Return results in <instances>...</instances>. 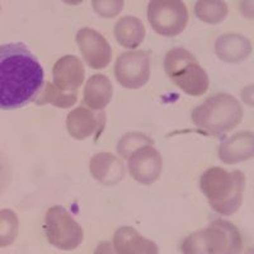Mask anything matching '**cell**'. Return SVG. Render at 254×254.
I'll return each instance as SVG.
<instances>
[{
	"mask_svg": "<svg viewBox=\"0 0 254 254\" xmlns=\"http://www.w3.org/2000/svg\"><path fill=\"white\" fill-rule=\"evenodd\" d=\"M44 78L40 61L26 45H0V110H17L35 102Z\"/></svg>",
	"mask_w": 254,
	"mask_h": 254,
	"instance_id": "6da1fadb",
	"label": "cell"
},
{
	"mask_svg": "<svg viewBox=\"0 0 254 254\" xmlns=\"http://www.w3.org/2000/svg\"><path fill=\"white\" fill-rule=\"evenodd\" d=\"M247 178L242 171H226L221 167H212L199 178L201 192L208 205L216 214L231 216L243 205Z\"/></svg>",
	"mask_w": 254,
	"mask_h": 254,
	"instance_id": "7a4b0ae2",
	"label": "cell"
},
{
	"mask_svg": "<svg viewBox=\"0 0 254 254\" xmlns=\"http://www.w3.org/2000/svg\"><path fill=\"white\" fill-rule=\"evenodd\" d=\"M244 110L239 99L228 93L211 95L192 111V121L201 132L221 136L234 130L243 121Z\"/></svg>",
	"mask_w": 254,
	"mask_h": 254,
	"instance_id": "3957f363",
	"label": "cell"
},
{
	"mask_svg": "<svg viewBox=\"0 0 254 254\" xmlns=\"http://www.w3.org/2000/svg\"><path fill=\"white\" fill-rule=\"evenodd\" d=\"M164 70L179 89L193 97L205 94L210 87V78L197 63L192 52L176 47L165 54Z\"/></svg>",
	"mask_w": 254,
	"mask_h": 254,
	"instance_id": "277c9868",
	"label": "cell"
},
{
	"mask_svg": "<svg viewBox=\"0 0 254 254\" xmlns=\"http://www.w3.org/2000/svg\"><path fill=\"white\" fill-rule=\"evenodd\" d=\"M45 234L52 247L64 252L75 251L84 240V231L64 206L56 205L45 215Z\"/></svg>",
	"mask_w": 254,
	"mask_h": 254,
	"instance_id": "5b68a950",
	"label": "cell"
},
{
	"mask_svg": "<svg viewBox=\"0 0 254 254\" xmlns=\"http://www.w3.org/2000/svg\"><path fill=\"white\" fill-rule=\"evenodd\" d=\"M147 20L158 35L176 37L187 27V6L182 0H150L147 4Z\"/></svg>",
	"mask_w": 254,
	"mask_h": 254,
	"instance_id": "8992f818",
	"label": "cell"
},
{
	"mask_svg": "<svg viewBox=\"0 0 254 254\" xmlns=\"http://www.w3.org/2000/svg\"><path fill=\"white\" fill-rule=\"evenodd\" d=\"M150 55L149 52L127 51L117 58L115 76L126 89H140L150 79Z\"/></svg>",
	"mask_w": 254,
	"mask_h": 254,
	"instance_id": "52a82bcc",
	"label": "cell"
},
{
	"mask_svg": "<svg viewBox=\"0 0 254 254\" xmlns=\"http://www.w3.org/2000/svg\"><path fill=\"white\" fill-rule=\"evenodd\" d=\"M202 233L207 254H240L244 249L242 233L228 220H214Z\"/></svg>",
	"mask_w": 254,
	"mask_h": 254,
	"instance_id": "ba28073f",
	"label": "cell"
},
{
	"mask_svg": "<svg viewBox=\"0 0 254 254\" xmlns=\"http://www.w3.org/2000/svg\"><path fill=\"white\" fill-rule=\"evenodd\" d=\"M76 44L84 61L92 69H104L112 60V49L108 41L95 29H79L76 33Z\"/></svg>",
	"mask_w": 254,
	"mask_h": 254,
	"instance_id": "9c48e42d",
	"label": "cell"
},
{
	"mask_svg": "<svg viewBox=\"0 0 254 254\" xmlns=\"http://www.w3.org/2000/svg\"><path fill=\"white\" fill-rule=\"evenodd\" d=\"M128 160V172L136 182L141 185H153L160 178L163 159L153 145H145L133 151Z\"/></svg>",
	"mask_w": 254,
	"mask_h": 254,
	"instance_id": "30bf717a",
	"label": "cell"
},
{
	"mask_svg": "<svg viewBox=\"0 0 254 254\" xmlns=\"http://www.w3.org/2000/svg\"><path fill=\"white\" fill-rule=\"evenodd\" d=\"M217 156L224 164L235 165L254 159V132L239 131L220 144Z\"/></svg>",
	"mask_w": 254,
	"mask_h": 254,
	"instance_id": "8fae6325",
	"label": "cell"
},
{
	"mask_svg": "<svg viewBox=\"0 0 254 254\" xmlns=\"http://www.w3.org/2000/svg\"><path fill=\"white\" fill-rule=\"evenodd\" d=\"M54 85L63 92L76 93L85 78L84 65L76 56L65 55L59 59L52 69Z\"/></svg>",
	"mask_w": 254,
	"mask_h": 254,
	"instance_id": "7c38bea8",
	"label": "cell"
},
{
	"mask_svg": "<svg viewBox=\"0 0 254 254\" xmlns=\"http://www.w3.org/2000/svg\"><path fill=\"white\" fill-rule=\"evenodd\" d=\"M95 111L85 107H78L67 115V132L75 140H85L93 135H97L106 124V115L103 111L94 113Z\"/></svg>",
	"mask_w": 254,
	"mask_h": 254,
	"instance_id": "4fadbf2b",
	"label": "cell"
},
{
	"mask_svg": "<svg viewBox=\"0 0 254 254\" xmlns=\"http://www.w3.org/2000/svg\"><path fill=\"white\" fill-rule=\"evenodd\" d=\"M116 254H159V247L132 226H121L115 231L112 240Z\"/></svg>",
	"mask_w": 254,
	"mask_h": 254,
	"instance_id": "5bb4252c",
	"label": "cell"
},
{
	"mask_svg": "<svg viewBox=\"0 0 254 254\" xmlns=\"http://www.w3.org/2000/svg\"><path fill=\"white\" fill-rule=\"evenodd\" d=\"M253 46L248 37L240 33H224L215 41V54L226 64H240L251 56Z\"/></svg>",
	"mask_w": 254,
	"mask_h": 254,
	"instance_id": "9a60e30c",
	"label": "cell"
},
{
	"mask_svg": "<svg viewBox=\"0 0 254 254\" xmlns=\"http://www.w3.org/2000/svg\"><path fill=\"white\" fill-rule=\"evenodd\" d=\"M89 169L94 179L104 186H115L125 176L124 163L110 153L95 154L90 160Z\"/></svg>",
	"mask_w": 254,
	"mask_h": 254,
	"instance_id": "2e32d148",
	"label": "cell"
},
{
	"mask_svg": "<svg viewBox=\"0 0 254 254\" xmlns=\"http://www.w3.org/2000/svg\"><path fill=\"white\" fill-rule=\"evenodd\" d=\"M83 95V103L89 110L95 111V112L103 111L112 99V81L103 74L92 75L85 83Z\"/></svg>",
	"mask_w": 254,
	"mask_h": 254,
	"instance_id": "e0dca14e",
	"label": "cell"
},
{
	"mask_svg": "<svg viewBox=\"0 0 254 254\" xmlns=\"http://www.w3.org/2000/svg\"><path fill=\"white\" fill-rule=\"evenodd\" d=\"M116 41L125 49H136L145 38L144 23L132 15L120 18L115 26Z\"/></svg>",
	"mask_w": 254,
	"mask_h": 254,
	"instance_id": "ac0fdd59",
	"label": "cell"
},
{
	"mask_svg": "<svg viewBox=\"0 0 254 254\" xmlns=\"http://www.w3.org/2000/svg\"><path fill=\"white\" fill-rule=\"evenodd\" d=\"M194 14L203 23L219 24L226 19L229 8L224 0H197Z\"/></svg>",
	"mask_w": 254,
	"mask_h": 254,
	"instance_id": "d6986e66",
	"label": "cell"
},
{
	"mask_svg": "<svg viewBox=\"0 0 254 254\" xmlns=\"http://www.w3.org/2000/svg\"><path fill=\"white\" fill-rule=\"evenodd\" d=\"M78 101L76 93H66L54 85V83H45L40 94L37 95L35 103L38 106L52 104L58 108H70Z\"/></svg>",
	"mask_w": 254,
	"mask_h": 254,
	"instance_id": "ffe728a7",
	"label": "cell"
},
{
	"mask_svg": "<svg viewBox=\"0 0 254 254\" xmlns=\"http://www.w3.org/2000/svg\"><path fill=\"white\" fill-rule=\"evenodd\" d=\"M19 233V219L10 208L0 210V248L10 247Z\"/></svg>",
	"mask_w": 254,
	"mask_h": 254,
	"instance_id": "44dd1931",
	"label": "cell"
},
{
	"mask_svg": "<svg viewBox=\"0 0 254 254\" xmlns=\"http://www.w3.org/2000/svg\"><path fill=\"white\" fill-rule=\"evenodd\" d=\"M154 141L149 136L140 132H128L120 139L117 144V153L122 159H128L131 154L145 145H153Z\"/></svg>",
	"mask_w": 254,
	"mask_h": 254,
	"instance_id": "7402d4cb",
	"label": "cell"
},
{
	"mask_svg": "<svg viewBox=\"0 0 254 254\" xmlns=\"http://www.w3.org/2000/svg\"><path fill=\"white\" fill-rule=\"evenodd\" d=\"M125 0H92L94 12L102 18H115L122 12Z\"/></svg>",
	"mask_w": 254,
	"mask_h": 254,
	"instance_id": "603a6c76",
	"label": "cell"
},
{
	"mask_svg": "<svg viewBox=\"0 0 254 254\" xmlns=\"http://www.w3.org/2000/svg\"><path fill=\"white\" fill-rule=\"evenodd\" d=\"M181 252H182V254H207L205 240H203L202 229L187 235L182 240Z\"/></svg>",
	"mask_w": 254,
	"mask_h": 254,
	"instance_id": "cb8c5ba5",
	"label": "cell"
},
{
	"mask_svg": "<svg viewBox=\"0 0 254 254\" xmlns=\"http://www.w3.org/2000/svg\"><path fill=\"white\" fill-rule=\"evenodd\" d=\"M239 12L246 19L254 20V0H240Z\"/></svg>",
	"mask_w": 254,
	"mask_h": 254,
	"instance_id": "d4e9b609",
	"label": "cell"
},
{
	"mask_svg": "<svg viewBox=\"0 0 254 254\" xmlns=\"http://www.w3.org/2000/svg\"><path fill=\"white\" fill-rule=\"evenodd\" d=\"M240 99L244 104L254 108V84H249L240 92Z\"/></svg>",
	"mask_w": 254,
	"mask_h": 254,
	"instance_id": "484cf974",
	"label": "cell"
},
{
	"mask_svg": "<svg viewBox=\"0 0 254 254\" xmlns=\"http://www.w3.org/2000/svg\"><path fill=\"white\" fill-rule=\"evenodd\" d=\"M93 254H116L115 251H113L112 243L104 240V242H101L98 246L95 247L94 253Z\"/></svg>",
	"mask_w": 254,
	"mask_h": 254,
	"instance_id": "4316f807",
	"label": "cell"
},
{
	"mask_svg": "<svg viewBox=\"0 0 254 254\" xmlns=\"http://www.w3.org/2000/svg\"><path fill=\"white\" fill-rule=\"evenodd\" d=\"M64 3L67 4V5H79L84 1V0H63Z\"/></svg>",
	"mask_w": 254,
	"mask_h": 254,
	"instance_id": "83f0119b",
	"label": "cell"
},
{
	"mask_svg": "<svg viewBox=\"0 0 254 254\" xmlns=\"http://www.w3.org/2000/svg\"><path fill=\"white\" fill-rule=\"evenodd\" d=\"M240 254H254V247H249L247 249H243V252Z\"/></svg>",
	"mask_w": 254,
	"mask_h": 254,
	"instance_id": "f1b7e54d",
	"label": "cell"
}]
</instances>
